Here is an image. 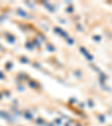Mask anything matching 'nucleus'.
I'll use <instances>...</instances> for the list:
<instances>
[]
</instances>
